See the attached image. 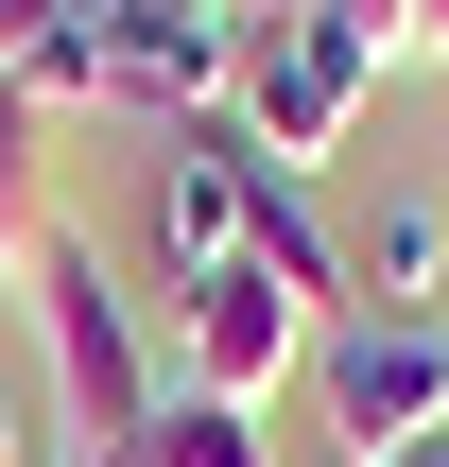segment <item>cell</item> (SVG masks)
I'll use <instances>...</instances> for the list:
<instances>
[{"instance_id":"obj_7","label":"cell","mask_w":449,"mask_h":467,"mask_svg":"<svg viewBox=\"0 0 449 467\" xmlns=\"http://www.w3.org/2000/svg\"><path fill=\"white\" fill-rule=\"evenodd\" d=\"M242 260H260L277 295H311V312L346 329V243L311 225V191H277V173H260V208H242Z\"/></svg>"},{"instance_id":"obj_6","label":"cell","mask_w":449,"mask_h":467,"mask_svg":"<svg viewBox=\"0 0 449 467\" xmlns=\"http://www.w3.org/2000/svg\"><path fill=\"white\" fill-rule=\"evenodd\" d=\"M433 277H449V208L433 191H398V208L346 225V312H449Z\"/></svg>"},{"instance_id":"obj_11","label":"cell","mask_w":449,"mask_h":467,"mask_svg":"<svg viewBox=\"0 0 449 467\" xmlns=\"http://www.w3.org/2000/svg\"><path fill=\"white\" fill-rule=\"evenodd\" d=\"M398 69H449V0H398Z\"/></svg>"},{"instance_id":"obj_1","label":"cell","mask_w":449,"mask_h":467,"mask_svg":"<svg viewBox=\"0 0 449 467\" xmlns=\"http://www.w3.org/2000/svg\"><path fill=\"white\" fill-rule=\"evenodd\" d=\"M17 295H35V347H52V416L87 433V467H121L156 433V347H138V312H121V260L52 225V243L17 260Z\"/></svg>"},{"instance_id":"obj_2","label":"cell","mask_w":449,"mask_h":467,"mask_svg":"<svg viewBox=\"0 0 449 467\" xmlns=\"http://www.w3.org/2000/svg\"><path fill=\"white\" fill-rule=\"evenodd\" d=\"M363 104H381V52H346V35H329V17H294V0H260V17H242V104H225V121L260 139V173H277V191H311V173L363 139Z\"/></svg>"},{"instance_id":"obj_5","label":"cell","mask_w":449,"mask_h":467,"mask_svg":"<svg viewBox=\"0 0 449 467\" xmlns=\"http://www.w3.org/2000/svg\"><path fill=\"white\" fill-rule=\"evenodd\" d=\"M242 208H260V139H242V121H190L173 173H156V260H173V295L242 260Z\"/></svg>"},{"instance_id":"obj_10","label":"cell","mask_w":449,"mask_h":467,"mask_svg":"<svg viewBox=\"0 0 449 467\" xmlns=\"http://www.w3.org/2000/svg\"><path fill=\"white\" fill-rule=\"evenodd\" d=\"M52 17H69V0H0V69H35V52H52Z\"/></svg>"},{"instance_id":"obj_12","label":"cell","mask_w":449,"mask_h":467,"mask_svg":"<svg viewBox=\"0 0 449 467\" xmlns=\"http://www.w3.org/2000/svg\"><path fill=\"white\" fill-rule=\"evenodd\" d=\"M0 467H35V416H17V399H0Z\"/></svg>"},{"instance_id":"obj_8","label":"cell","mask_w":449,"mask_h":467,"mask_svg":"<svg viewBox=\"0 0 449 467\" xmlns=\"http://www.w3.org/2000/svg\"><path fill=\"white\" fill-rule=\"evenodd\" d=\"M35 243H52V104L0 69V277H17Z\"/></svg>"},{"instance_id":"obj_13","label":"cell","mask_w":449,"mask_h":467,"mask_svg":"<svg viewBox=\"0 0 449 467\" xmlns=\"http://www.w3.org/2000/svg\"><path fill=\"white\" fill-rule=\"evenodd\" d=\"M415 467H449V433H433V451H415Z\"/></svg>"},{"instance_id":"obj_14","label":"cell","mask_w":449,"mask_h":467,"mask_svg":"<svg viewBox=\"0 0 449 467\" xmlns=\"http://www.w3.org/2000/svg\"><path fill=\"white\" fill-rule=\"evenodd\" d=\"M208 17H242V0H208Z\"/></svg>"},{"instance_id":"obj_4","label":"cell","mask_w":449,"mask_h":467,"mask_svg":"<svg viewBox=\"0 0 449 467\" xmlns=\"http://www.w3.org/2000/svg\"><path fill=\"white\" fill-rule=\"evenodd\" d=\"M173 347H190V399H242V416H277V381H311L329 312H311V295H277L260 260H225V277H190Z\"/></svg>"},{"instance_id":"obj_3","label":"cell","mask_w":449,"mask_h":467,"mask_svg":"<svg viewBox=\"0 0 449 467\" xmlns=\"http://www.w3.org/2000/svg\"><path fill=\"white\" fill-rule=\"evenodd\" d=\"M311 416L346 467H415L449 433V312H346L311 347Z\"/></svg>"},{"instance_id":"obj_9","label":"cell","mask_w":449,"mask_h":467,"mask_svg":"<svg viewBox=\"0 0 449 467\" xmlns=\"http://www.w3.org/2000/svg\"><path fill=\"white\" fill-rule=\"evenodd\" d=\"M121 467H277V433H260L242 399H190V381H173V399H156V433H138Z\"/></svg>"}]
</instances>
